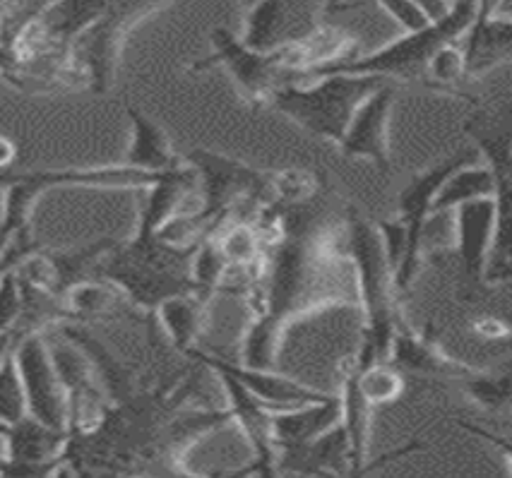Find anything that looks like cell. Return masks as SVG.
I'll return each instance as SVG.
<instances>
[{
  "mask_svg": "<svg viewBox=\"0 0 512 478\" xmlns=\"http://www.w3.org/2000/svg\"><path fill=\"white\" fill-rule=\"evenodd\" d=\"M190 361H195V366H205L210 370H222V373H229L231 378L241 382L246 390L258 399L260 404H265L267 409L282 411V409H296V406L303 404H315V402H327L332 394L315 390L311 385H303L299 380H291L287 375L277 373V370L267 368H253L243 366V363L226 361L222 356L207 354V351L193 349L186 351Z\"/></svg>",
  "mask_w": 512,
  "mask_h": 478,
  "instance_id": "cell-15",
  "label": "cell"
},
{
  "mask_svg": "<svg viewBox=\"0 0 512 478\" xmlns=\"http://www.w3.org/2000/svg\"><path fill=\"white\" fill-rule=\"evenodd\" d=\"M212 68H224L243 101L253 109H260V106H270L279 87L294 82V75L301 68V53L296 44L270 53L253 51L229 29L217 27L212 32V56L190 65L188 73H202Z\"/></svg>",
  "mask_w": 512,
  "mask_h": 478,
  "instance_id": "cell-7",
  "label": "cell"
},
{
  "mask_svg": "<svg viewBox=\"0 0 512 478\" xmlns=\"http://www.w3.org/2000/svg\"><path fill=\"white\" fill-rule=\"evenodd\" d=\"M330 0H260L246 13L241 41L253 51H279L323 29Z\"/></svg>",
  "mask_w": 512,
  "mask_h": 478,
  "instance_id": "cell-11",
  "label": "cell"
},
{
  "mask_svg": "<svg viewBox=\"0 0 512 478\" xmlns=\"http://www.w3.org/2000/svg\"><path fill=\"white\" fill-rule=\"evenodd\" d=\"M464 133L474 140L481 157L486 159V166L496 178V231H493L491 253L486 262V286L510 284L512 277V142L510 128L505 125L498 130L496 125L486 123L484 118L474 116L472 121L464 123Z\"/></svg>",
  "mask_w": 512,
  "mask_h": 478,
  "instance_id": "cell-9",
  "label": "cell"
},
{
  "mask_svg": "<svg viewBox=\"0 0 512 478\" xmlns=\"http://www.w3.org/2000/svg\"><path fill=\"white\" fill-rule=\"evenodd\" d=\"M282 238L265 248L246 303L250 325L241 342V363L277 368L289 327L330 308H359L354 267L344 250L347 209L327 183L308 200L275 205Z\"/></svg>",
  "mask_w": 512,
  "mask_h": 478,
  "instance_id": "cell-1",
  "label": "cell"
},
{
  "mask_svg": "<svg viewBox=\"0 0 512 478\" xmlns=\"http://www.w3.org/2000/svg\"><path fill=\"white\" fill-rule=\"evenodd\" d=\"M330 5H332V3H330Z\"/></svg>",
  "mask_w": 512,
  "mask_h": 478,
  "instance_id": "cell-42",
  "label": "cell"
},
{
  "mask_svg": "<svg viewBox=\"0 0 512 478\" xmlns=\"http://www.w3.org/2000/svg\"><path fill=\"white\" fill-rule=\"evenodd\" d=\"M169 3L171 0H111L106 13L70 44V61L87 77L89 92H109L116 82L125 41Z\"/></svg>",
  "mask_w": 512,
  "mask_h": 478,
  "instance_id": "cell-8",
  "label": "cell"
},
{
  "mask_svg": "<svg viewBox=\"0 0 512 478\" xmlns=\"http://www.w3.org/2000/svg\"><path fill=\"white\" fill-rule=\"evenodd\" d=\"M359 387L366 397V402L373 406L392 404L400 399L404 392V378L400 370H395L390 363H371V366L359 370Z\"/></svg>",
  "mask_w": 512,
  "mask_h": 478,
  "instance_id": "cell-31",
  "label": "cell"
},
{
  "mask_svg": "<svg viewBox=\"0 0 512 478\" xmlns=\"http://www.w3.org/2000/svg\"><path fill=\"white\" fill-rule=\"evenodd\" d=\"M414 5H419L421 10H424L426 13V17L428 20H440V17H443L445 13H448L450 10V3L448 0H412Z\"/></svg>",
  "mask_w": 512,
  "mask_h": 478,
  "instance_id": "cell-36",
  "label": "cell"
},
{
  "mask_svg": "<svg viewBox=\"0 0 512 478\" xmlns=\"http://www.w3.org/2000/svg\"><path fill=\"white\" fill-rule=\"evenodd\" d=\"M13 356L27 397V414L51 428L68 430L65 392L51 361L44 332H15Z\"/></svg>",
  "mask_w": 512,
  "mask_h": 478,
  "instance_id": "cell-12",
  "label": "cell"
},
{
  "mask_svg": "<svg viewBox=\"0 0 512 478\" xmlns=\"http://www.w3.org/2000/svg\"><path fill=\"white\" fill-rule=\"evenodd\" d=\"M22 318V289L15 267L0 277V332L15 330Z\"/></svg>",
  "mask_w": 512,
  "mask_h": 478,
  "instance_id": "cell-33",
  "label": "cell"
},
{
  "mask_svg": "<svg viewBox=\"0 0 512 478\" xmlns=\"http://www.w3.org/2000/svg\"><path fill=\"white\" fill-rule=\"evenodd\" d=\"M344 250L354 267L359 308L366 315V325L361 327V346L354 356L361 368L385 363L397 322L404 318L402 298L395 289V277L388 265L378 224L368 221L356 207H347Z\"/></svg>",
  "mask_w": 512,
  "mask_h": 478,
  "instance_id": "cell-3",
  "label": "cell"
},
{
  "mask_svg": "<svg viewBox=\"0 0 512 478\" xmlns=\"http://www.w3.org/2000/svg\"><path fill=\"white\" fill-rule=\"evenodd\" d=\"M15 157H17L15 142L10 140V137L0 135V171L8 169V166L15 161Z\"/></svg>",
  "mask_w": 512,
  "mask_h": 478,
  "instance_id": "cell-37",
  "label": "cell"
},
{
  "mask_svg": "<svg viewBox=\"0 0 512 478\" xmlns=\"http://www.w3.org/2000/svg\"><path fill=\"white\" fill-rule=\"evenodd\" d=\"M397 85L383 82L361 101L344 130L339 152L349 159H368L383 173H390V113L395 106Z\"/></svg>",
  "mask_w": 512,
  "mask_h": 478,
  "instance_id": "cell-16",
  "label": "cell"
},
{
  "mask_svg": "<svg viewBox=\"0 0 512 478\" xmlns=\"http://www.w3.org/2000/svg\"><path fill=\"white\" fill-rule=\"evenodd\" d=\"M503 3L505 0H476V15H486V17L498 15V8Z\"/></svg>",
  "mask_w": 512,
  "mask_h": 478,
  "instance_id": "cell-38",
  "label": "cell"
},
{
  "mask_svg": "<svg viewBox=\"0 0 512 478\" xmlns=\"http://www.w3.org/2000/svg\"><path fill=\"white\" fill-rule=\"evenodd\" d=\"M198 246H174L154 231L135 229L133 238L116 241L106 250L97 265V277L116 286L138 313L154 315L166 298L198 294L190 277Z\"/></svg>",
  "mask_w": 512,
  "mask_h": 478,
  "instance_id": "cell-2",
  "label": "cell"
},
{
  "mask_svg": "<svg viewBox=\"0 0 512 478\" xmlns=\"http://www.w3.org/2000/svg\"><path fill=\"white\" fill-rule=\"evenodd\" d=\"M400 373L419 375V378H436L443 382H460L472 373V366L452 358L436 337V330L428 322L424 330H416L407 318L397 322L390 342L388 361Z\"/></svg>",
  "mask_w": 512,
  "mask_h": 478,
  "instance_id": "cell-17",
  "label": "cell"
},
{
  "mask_svg": "<svg viewBox=\"0 0 512 478\" xmlns=\"http://www.w3.org/2000/svg\"><path fill=\"white\" fill-rule=\"evenodd\" d=\"M229 397L231 423H236L253 450V462L234 476H277V447L272 435V409L260 404L241 382L222 370H212Z\"/></svg>",
  "mask_w": 512,
  "mask_h": 478,
  "instance_id": "cell-18",
  "label": "cell"
},
{
  "mask_svg": "<svg viewBox=\"0 0 512 478\" xmlns=\"http://www.w3.org/2000/svg\"><path fill=\"white\" fill-rule=\"evenodd\" d=\"M125 113L133 125V135H130V145L125 149L123 164L150 173L171 169L178 161V154L171 147L164 130L135 106H125Z\"/></svg>",
  "mask_w": 512,
  "mask_h": 478,
  "instance_id": "cell-26",
  "label": "cell"
},
{
  "mask_svg": "<svg viewBox=\"0 0 512 478\" xmlns=\"http://www.w3.org/2000/svg\"><path fill=\"white\" fill-rule=\"evenodd\" d=\"M34 248H37L34 238H32V241H13V243H8V246H5V250H0V277H3V274L8 272V270H13L17 262L25 258L29 250H34Z\"/></svg>",
  "mask_w": 512,
  "mask_h": 478,
  "instance_id": "cell-34",
  "label": "cell"
},
{
  "mask_svg": "<svg viewBox=\"0 0 512 478\" xmlns=\"http://www.w3.org/2000/svg\"><path fill=\"white\" fill-rule=\"evenodd\" d=\"M479 157V149L474 147L464 149V152L455 154V157L443 159L440 164H433L431 169L416 173L412 183H409L400 193V197H397V207H400L397 224H400L404 233H407V255H404L400 270L395 274V289L400 298L409 294L416 274H419L421 255H424V250H421V238H424V226L428 214H431V202L433 197H436L438 188L452 171L462 169V166L467 164H476Z\"/></svg>",
  "mask_w": 512,
  "mask_h": 478,
  "instance_id": "cell-10",
  "label": "cell"
},
{
  "mask_svg": "<svg viewBox=\"0 0 512 478\" xmlns=\"http://www.w3.org/2000/svg\"><path fill=\"white\" fill-rule=\"evenodd\" d=\"M342 416L339 397L332 394L327 402L303 404L296 409L272 411V435H275L277 452L296 450L332 428Z\"/></svg>",
  "mask_w": 512,
  "mask_h": 478,
  "instance_id": "cell-24",
  "label": "cell"
},
{
  "mask_svg": "<svg viewBox=\"0 0 512 478\" xmlns=\"http://www.w3.org/2000/svg\"><path fill=\"white\" fill-rule=\"evenodd\" d=\"M476 17V0H452L450 10L440 20L428 22L424 29L407 32V37L392 41L380 51L368 53V56L337 58V61L315 65V68L303 70L296 77V85L301 80H320L330 75H371L380 80L392 82V85H419L424 87L428 65L433 56L445 44H455L467 32Z\"/></svg>",
  "mask_w": 512,
  "mask_h": 478,
  "instance_id": "cell-4",
  "label": "cell"
},
{
  "mask_svg": "<svg viewBox=\"0 0 512 478\" xmlns=\"http://www.w3.org/2000/svg\"><path fill=\"white\" fill-rule=\"evenodd\" d=\"M0 438L5 440V462L61 464L68 430L51 428L27 414L15 423H0Z\"/></svg>",
  "mask_w": 512,
  "mask_h": 478,
  "instance_id": "cell-23",
  "label": "cell"
},
{
  "mask_svg": "<svg viewBox=\"0 0 512 478\" xmlns=\"http://www.w3.org/2000/svg\"><path fill=\"white\" fill-rule=\"evenodd\" d=\"M457 385L462 387V392L467 394L479 409L491 411H505L512 402V375L510 370H503L500 375L484 373V370H472L467 378H462Z\"/></svg>",
  "mask_w": 512,
  "mask_h": 478,
  "instance_id": "cell-29",
  "label": "cell"
},
{
  "mask_svg": "<svg viewBox=\"0 0 512 478\" xmlns=\"http://www.w3.org/2000/svg\"><path fill=\"white\" fill-rule=\"evenodd\" d=\"M496 193V178L486 164H467L462 169L452 171L438 188L431 202V214L450 212L452 207L462 202L476 200V197H493Z\"/></svg>",
  "mask_w": 512,
  "mask_h": 478,
  "instance_id": "cell-28",
  "label": "cell"
},
{
  "mask_svg": "<svg viewBox=\"0 0 512 478\" xmlns=\"http://www.w3.org/2000/svg\"><path fill=\"white\" fill-rule=\"evenodd\" d=\"M258 3H260V0H238V5H241V8L246 10V13H248L250 8H253V5H258Z\"/></svg>",
  "mask_w": 512,
  "mask_h": 478,
  "instance_id": "cell-40",
  "label": "cell"
},
{
  "mask_svg": "<svg viewBox=\"0 0 512 478\" xmlns=\"http://www.w3.org/2000/svg\"><path fill=\"white\" fill-rule=\"evenodd\" d=\"M0 77L25 94H56L87 89V77L70 61L68 51H49L37 56H17L0 46Z\"/></svg>",
  "mask_w": 512,
  "mask_h": 478,
  "instance_id": "cell-19",
  "label": "cell"
},
{
  "mask_svg": "<svg viewBox=\"0 0 512 478\" xmlns=\"http://www.w3.org/2000/svg\"><path fill=\"white\" fill-rule=\"evenodd\" d=\"M462 51V65L467 82L479 80L493 68L510 61L512 53V22L498 15H476L467 32L457 41Z\"/></svg>",
  "mask_w": 512,
  "mask_h": 478,
  "instance_id": "cell-20",
  "label": "cell"
},
{
  "mask_svg": "<svg viewBox=\"0 0 512 478\" xmlns=\"http://www.w3.org/2000/svg\"><path fill=\"white\" fill-rule=\"evenodd\" d=\"M27 416V397L13 349L0 363V423H15Z\"/></svg>",
  "mask_w": 512,
  "mask_h": 478,
  "instance_id": "cell-32",
  "label": "cell"
},
{
  "mask_svg": "<svg viewBox=\"0 0 512 478\" xmlns=\"http://www.w3.org/2000/svg\"><path fill=\"white\" fill-rule=\"evenodd\" d=\"M61 310L63 322H77V325L138 313L130 306L128 298L106 279H87V282L70 286L61 296Z\"/></svg>",
  "mask_w": 512,
  "mask_h": 478,
  "instance_id": "cell-25",
  "label": "cell"
},
{
  "mask_svg": "<svg viewBox=\"0 0 512 478\" xmlns=\"http://www.w3.org/2000/svg\"><path fill=\"white\" fill-rule=\"evenodd\" d=\"M349 476V440L342 421L296 450L277 452V476Z\"/></svg>",
  "mask_w": 512,
  "mask_h": 478,
  "instance_id": "cell-21",
  "label": "cell"
},
{
  "mask_svg": "<svg viewBox=\"0 0 512 478\" xmlns=\"http://www.w3.org/2000/svg\"><path fill=\"white\" fill-rule=\"evenodd\" d=\"M53 0H0V46L13 49L20 34L49 10Z\"/></svg>",
  "mask_w": 512,
  "mask_h": 478,
  "instance_id": "cell-30",
  "label": "cell"
},
{
  "mask_svg": "<svg viewBox=\"0 0 512 478\" xmlns=\"http://www.w3.org/2000/svg\"><path fill=\"white\" fill-rule=\"evenodd\" d=\"M13 344H15V330L0 332V363H3L5 356L10 354V349H13Z\"/></svg>",
  "mask_w": 512,
  "mask_h": 478,
  "instance_id": "cell-39",
  "label": "cell"
},
{
  "mask_svg": "<svg viewBox=\"0 0 512 478\" xmlns=\"http://www.w3.org/2000/svg\"><path fill=\"white\" fill-rule=\"evenodd\" d=\"M450 246L457 250L462 267L464 298L486 289V262L496 231V200L476 197L450 209Z\"/></svg>",
  "mask_w": 512,
  "mask_h": 478,
  "instance_id": "cell-13",
  "label": "cell"
},
{
  "mask_svg": "<svg viewBox=\"0 0 512 478\" xmlns=\"http://www.w3.org/2000/svg\"><path fill=\"white\" fill-rule=\"evenodd\" d=\"M472 327H474V332L479 334V337H484V339H500V337H508V334H510V327L505 325V322L491 318V315L476 318L472 322Z\"/></svg>",
  "mask_w": 512,
  "mask_h": 478,
  "instance_id": "cell-35",
  "label": "cell"
},
{
  "mask_svg": "<svg viewBox=\"0 0 512 478\" xmlns=\"http://www.w3.org/2000/svg\"><path fill=\"white\" fill-rule=\"evenodd\" d=\"M448 3H452V0H448Z\"/></svg>",
  "mask_w": 512,
  "mask_h": 478,
  "instance_id": "cell-41",
  "label": "cell"
},
{
  "mask_svg": "<svg viewBox=\"0 0 512 478\" xmlns=\"http://www.w3.org/2000/svg\"><path fill=\"white\" fill-rule=\"evenodd\" d=\"M359 361L349 356L339 366L342 375V392L337 394L342 406V421L349 440V476H363V466L368 464V445H371V414L373 406L366 402L359 387Z\"/></svg>",
  "mask_w": 512,
  "mask_h": 478,
  "instance_id": "cell-22",
  "label": "cell"
},
{
  "mask_svg": "<svg viewBox=\"0 0 512 478\" xmlns=\"http://www.w3.org/2000/svg\"><path fill=\"white\" fill-rule=\"evenodd\" d=\"M383 82L371 75H330L303 87L289 82L277 89L270 109L282 113L308 135L339 145L354 111Z\"/></svg>",
  "mask_w": 512,
  "mask_h": 478,
  "instance_id": "cell-6",
  "label": "cell"
},
{
  "mask_svg": "<svg viewBox=\"0 0 512 478\" xmlns=\"http://www.w3.org/2000/svg\"><path fill=\"white\" fill-rule=\"evenodd\" d=\"M51 361L65 392L68 406V435L89 433L101 421L106 409V394L101 390L92 363L73 342L49 344Z\"/></svg>",
  "mask_w": 512,
  "mask_h": 478,
  "instance_id": "cell-14",
  "label": "cell"
},
{
  "mask_svg": "<svg viewBox=\"0 0 512 478\" xmlns=\"http://www.w3.org/2000/svg\"><path fill=\"white\" fill-rule=\"evenodd\" d=\"M162 173L133 169V166H99V169H51V171H0L3 188V219H0V250L13 241H32V212L39 197L51 188H125L140 190L152 185Z\"/></svg>",
  "mask_w": 512,
  "mask_h": 478,
  "instance_id": "cell-5",
  "label": "cell"
},
{
  "mask_svg": "<svg viewBox=\"0 0 512 478\" xmlns=\"http://www.w3.org/2000/svg\"><path fill=\"white\" fill-rule=\"evenodd\" d=\"M207 308H210V298L195 294L193 291V294H178L166 298V301L159 303V308L154 310V315L162 322L171 344H174L181 354H186L188 349H193V346L198 344L202 332H205Z\"/></svg>",
  "mask_w": 512,
  "mask_h": 478,
  "instance_id": "cell-27",
  "label": "cell"
}]
</instances>
